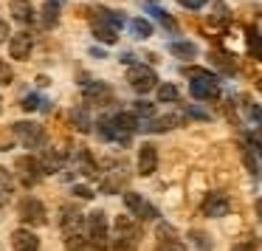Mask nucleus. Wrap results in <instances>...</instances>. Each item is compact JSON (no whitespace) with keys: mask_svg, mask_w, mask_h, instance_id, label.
I'll use <instances>...</instances> for the list:
<instances>
[{"mask_svg":"<svg viewBox=\"0 0 262 251\" xmlns=\"http://www.w3.org/2000/svg\"><path fill=\"white\" fill-rule=\"evenodd\" d=\"M138 240H141V228H138L130 217H116L110 245H113L116 251H136Z\"/></svg>","mask_w":262,"mask_h":251,"instance_id":"obj_1","label":"nucleus"},{"mask_svg":"<svg viewBox=\"0 0 262 251\" xmlns=\"http://www.w3.org/2000/svg\"><path fill=\"white\" fill-rule=\"evenodd\" d=\"M85 228H88V240L93 243V248L102 251L110 245V234H107V217H104L102 209H96L93 215H88L85 220Z\"/></svg>","mask_w":262,"mask_h":251,"instance_id":"obj_2","label":"nucleus"},{"mask_svg":"<svg viewBox=\"0 0 262 251\" xmlns=\"http://www.w3.org/2000/svg\"><path fill=\"white\" fill-rule=\"evenodd\" d=\"M127 82H130V88L136 93H149L155 85H158V76H155V71L149 68V65H130V71H127Z\"/></svg>","mask_w":262,"mask_h":251,"instance_id":"obj_3","label":"nucleus"},{"mask_svg":"<svg viewBox=\"0 0 262 251\" xmlns=\"http://www.w3.org/2000/svg\"><path fill=\"white\" fill-rule=\"evenodd\" d=\"M12 127H14V136L20 138L23 147L34 150V147H42V144H46V130H42L40 124H34V121H17V124H12Z\"/></svg>","mask_w":262,"mask_h":251,"instance_id":"obj_4","label":"nucleus"},{"mask_svg":"<svg viewBox=\"0 0 262 251\" xmlns=\"http://www.w3.org/2000/svg\"><path fill=\"white\" fill-rule=\"evenodd\" d=\"M82 99H85V108L91 104V108H104V104H110V99H113V91H110V85H104V82H91V85L82 91Z\"/></svg>","mask_w":262,"mask_h":251,"instance_id":"obj_5","label":"nucleus"},{"mask_svg":"<svg viewBox=\"0 0 262 251\" xmlns=\"http://www.w3.org/2000/svg\"><path fill=\"white\" fill-rule=\"evenodd\" d=\"M17 175H20V181L26 183V186H34L37 181L42 178V166H40V161L37 158H31V155H23V158H17Z\"/></svg>","mask_w":262,"mask_h":251,"instance_id":"obj_6","label":"nucleus"},{"mask_svg":"<svg viewBox=\"0 0 262 251\" xmlns=\"http://www.w3.org/2000/svg\"><path fill=\"white\" fill-rule=\"evenodd\" d=\"M20 220L29 223V226H42L46 223V206L37 198H26L20 203Z\"/></svg>","mask_w":262,"mask_h":251,"instance_id":"obj_7","label":"nucleus"},{"mask_svg":"<svg viewBox=\"0 0 262 251\" xmlns=\"http://www.w3.org/2000/svg\"><path fill=\"white\" fill-rule=\"evenodd\" d=\"M124 203H127V209H130L136 217H141V220H155V217H158V209L149 206L138 192H127L124 195Z\"/></svg>","mask_w":262,"mask_h":251,"instance_id":"obj_8","label":"nucleus"},{"mask_svg":"<svg viewBox=\"0 0 262 251\" xmlns=\"http://www.w3.org/2000/svg\"><path fill=\"white\" fill-rule=\"evenodd\" d=\"M228 209H231V203H228V198L223 192H209L203 200V215L206 217H226Z\"/></svg>","mask_w":262,"mask_h":251,"instance_id":"obj_9","label":"nucleus"},{"mask_svg":"<svg viewBox=\"0 0 262 251\" xmlns=\"http://www.w3.org/2000/svg\"><path fill=\"white\" fill-rule=\"evenodd\" d=\"M155 166H158V150H155V144H141V150H138V175H152Z\"/></svg>","mask_w":262,"mask_h":251,"instance_id":"obj_10","label":"nucleus"},{"mask_svg":"<svg viewBox=\"0 0 262 251\" xmlns=\"http://www.w3.org/2000/svg\"><path fill=\"white\" fill-rule=\"evenodd\" d=\"M31 48H34V37L26 34V31L14 34L12 43H9V54H12V59H29Z\"/></svg>","mask_w":262,"mask_h":251,"instance_id":"obj_11","label":"nucleus"},{"mask_svg":"<svg viewBox=\"0 0 262 251\" xmlns=\"http://www.w3.org/2000/svg\"><path fill=\"white\" fill-rule=\"evenodd\" d=\"M189 91H192V96L200 99V102H209V99H217V96H220L217 79H192Z\"/></svg>","mask_w":262,"mask_h":251,"instance_id":"obj_12","label":"nucleus"},{"mask_svg":"<svg viewBox=\"0 0 262 251\" xmlns=\"http://www.w3.org/2000/svg\"><path fill=\"white\" fill-rule=\"evenodd\" d=\"M12 245H14V251H40V240L29 228H17L12 234Z\"/></svg>","mask_w":262,"mask_h":251,"instance_id":"obj_13","label":"nucleus"},{"mask_svg":"<svg viewBox=\"0 0 262 251\" xmlns=\"http://www.w3.org/2000/svg\"><path fill=\"white\" fill-rule=\"evenodd\" d=\"M155 251H186V245L175 237L169 226H158V248Z\"/></svg>","mask_w":262,"mask_h":251,"instance_id":"obj_14","label":"nucleus"},{"mask_svg":"<svg viewBox=\"0 0 262 251\" xmlns=\"http://www.w3.org/2000/svg\"><path fill=\"white\" fill-rule=\"evenodd\" d=\"M9 12H12V17L23 26L34 23V9H31L29 0H9Z\"/></svg>","mask_w":262,"mask_h":251,"instance_id":"obj_15","label":"nucleus"},{"mask_svg":"<svg viewBox=\"0 0 262 251\" xmlns=\"http://www.w3.org/2000/svg\"><path fill=\"white\" fill-rule=\"evenodd\" d=\"M14 198V178L6 166H0V212L6 209Z\"/></svg>","mask_w":262,"mask_h":251,"instance_id":"obj_16","label":"nucleus"},{"mask_svg":"<svg viewBox=\"0 0 262 251\" xmlns=\"http://www.w3.org/2000/svg\"><path fill=\"white\" fill-rule=\"evenodd\" d=\"M181 116H164V119H152L149 124H141V130H149V133H166V130H172V127H178L181 124Z\"/></svg>","mask_w":262,"mask_h":251,"instance_id":"obj_17","label":"nucleus"},{"mask_svg":"<svg viewBox=\"0 0 262 251\" xmlns=\"http://www.w3.org/2000/svg\"><path fill=\"white\" fill-rule=\"evenodd\" d=\"M93 37H96L99 43H107V46H113V43L119 40V31H116L113 26L102 23V20H93Z\"/></svg>","mask_w":262,"mask_h":251,"instance_id":"obj_18","label":"nucleus"},{"mask_svg":"<svg viewBox=\"0 0 262 251\" xmlns=\"http://www.w3.org/2000/svg\"><path fill=\"white\" fill-rule=\"evenodd\" d=\"M57 23H59V3H57V0H46L40 26H42V29H54Z\"/></svg>","mask_w":262,"mask_h":251,"instance_id":"obj_19","label":"nucleus"},{"mask_svg":"<svg viewBox=\"0 0 262 251\" xmlns=\"http://www.w3.org/2000/svg\"><path fill=\"white\" fill-rule=\"evenodd\" d=\"M65 158H68V153H57V150H48V153H46V158L40 161L42 172H57L59 166L65 164Z\"/></svg>","mask_w":262,"mask_h":251,"instance_id":"obj_20","label":"nucleus"},{"mask_svg":"<svg viewBox=\"0 0 262 251\" xmlns=\"http://www.w3.org/2000/svg\"><path fill=\"white\" fill-rule=\"evenodd\" d=\"M65 245H68V251H96L91 240H88L85 234H79V232L65 234Z\"/></svg>","mask_w":262,"mask_h":251,"instance_id":"obj_21","label":"nucleus"},{"mask_svg":"<svg viewBox=\"0 0 262 251\" xmlns=\"http://www.w3.org/2000/svg\"><path fill=\"white\" fill-rule=\"evenodd\" d=\"M68 119H71V124H74L76 130H82V133L91 130V116H88V108H74L68 113Z\"/></svg>","mask_w":262,"mask_h":251,"instance_id":"obj_22","label":"nucleus"},{"mask_svg":"<svg viewBox=\"0 0 262 251\" xmlns=\"http://www.w3.org/2000/svg\"><path fill=\"white\" fill-rule=\"evenodd\" d=\"M169 51L175 54V57H181V59L198 57V46H194V43H169Z\"/></svg>","mask_w":262,"mask_h":251,"instance_id":"obj_23","label":"nucleus"},{"mask_svg":"<svg viewBox=\"0 0 262 251\" xmlns=\"http://www.w3.org/2000/svg\"><path fill=\"white\" fill-rule=\"evenodd\" d=\"M130 34H133V37H138V40H147V37L152 34V26H149L147 20L136 17V20H130Z\"/></svg>","mask_w":262,"mask_h":251,"instance_id":"obj_24","label":"nucleus"},{"mask_svg":"<svg viewBox=\"0 0 262 251\" xmlns=\"http://www.w3.org/2000/svg\"><path fill=\"white\" fill-rule=\"evenodd\" d=\"M178 99H181V91H178L172 82L158 85V102H178Z\"/></svg>","mask_w":262,"mask_h":251,"instance_id":"obj_25","label":"nucleus"},{"mask_svg":"<svg viewBox=\"0 0 262 251\" xmlns=\"http://www.w3.org/2000/svg\"><path fill=\"white\" fill-rule=\"evenodd\" d=\"M99 17L96 20H102V23H107V26H113V29L116 31H119L121 29V26H124V17H121V14L119 12H107V9H99Z\"/></svg>","mask_w":262,"mask_h":251,"instance_id":"obj_26","label":"nucleus"},{"mask_svg":"<svg viewBox=\"0 0 262 251\" xmlns=\"http://www.w3.org/2000/svg\"><path fill=\"white\" fill-rule=\"evenodd\" d=\"M149 14H152V17L158 20V23L164 26V29H169V31H178V23H175V20H172L166 12H164V9H155V6H149Z\"/></svg>","mask_w":262,"mask_h":251,"instance_id":"obj_27","label":"nucleus"},{"mask_svg":"<svg viewBox=\"0 0 262 251\" xmlns=\"http://www.w3.org/2000/svg\"><path fill=\"white\" fill-rule=\"evenodd\" d=\"M243 110H245V116H248V119L254 121L256 127H262V108H259V104H254V102H245V104H243Z\"/></svg>","mask_w":262,"mask_h":251,"instance_id":"obj_28","label":"nucleus"},{"mask_svg":"<svg viewBox=\"0 0 262 251\" xmlns=\"http://www.w3.org/2000/svg\"><path fill=\"white\" fill-rule=\"evenodd\" d=\"M79 172L82 175H96V164H93V158L88 153L79 155Z\"/></svg>","mask_w":262,"mask_h":251,"instance_id":"obj_29","label":"nucleus"},{"mask_svg":"<svg viewBox=\"0 0 262 251\" xmlns=\"http://www.w3.org/2000/svg\"><path fill=\"white\" fill-rule=\"evenodd\" d=\"M183 74H186L189 79H217V76L206 68H183Z\"/></svg>","mask_w":262,"mask_h":251,"instance_id":"obj_30","label":"nucleus"},{"mask_svg":"<svg viewBox=\"0 0 262 251\" xmlns=\"http://www.w3.org/2000/svg\"><path fill=\"white\" fill-rule=\"evenodd\" d=\"M20 108H23V110H29V113H31V110H37V108H46V102H42L40 96H26Z\"/></svg>","mask_w":262,"mask_h":251,"instance_id":"obj_31","label":"nucleus"},{"mask_svg":"<svg viewBox=\"0 0 262 251\" xmlns=\"http://www.w3.org/2000/svg\"><path fill=\"white\" fill-rule=\"evenodd\" d=\"M192 240H194V245H198L200 251H211V243H209V237H206L203 232H192Z\"/></svg>","mask_w":262,"mask_h":251,"instance_id":"obj_32","label":"nucleus"},{"mask_svg":"<svg viewBox=\"0 0 262 251\" xmlns=\"http://www.w3.org/2000/svg\"><path fill=\"white\" fill-rule=\"evenodd\" d=\"M12 79H14V74H12V68H9V62L0 59V85H9Z\"/></svg>","mask_w":262,"mask_h":251,"instance_id":"obj_33","label":"nucleus"},{"mask_svg":"<svg viewBox=\"0 0 262 251\" xmlns=\"http://www.w3.org/2000/svg\"><path fill=\"white\" fill-rule=\"evenodd\" d=\"M133 110H136V116H152L155 113V108L149 102H136V104H133Z\"/></svg>","mask_w":262,"mask_h":251,"instance_id":"obj_34","label":"nucleus"},{"mask_svg":"<svg viewBox=\"0 0 262 251\" xmlns=\"http://www.w3.org/2000/svg\"><path fill=\"white\" fill-rule=\"evenodd\" d=\"M71 192L76 195V198H85V200H91L93 198V192H91V186H79V183H76L74 189H71Z\"/></svg>","mask_w":262,"mask_h":251,"instance_id":"obj_35","label":"nucleus"},{"mask_svg":"<svg viewBox=\"0 0 262 251\" xmlns=\"http://www.w3.org/2000/svg\"><path fill=\"white\" fill-rule=\"evenodd\" d=\"M248 46L254 48V51H259V34H256L254 29H248Z\"/></svg>","mask_w":262,"mask_h":251,"instance_id":"obj_36","label":"nucleus"},{"mask_svg":"<svg viewBox=\"0 0 262 251\" xmlns=\"http://www.w3.org/2000/svg\"><path fill=\"white\" fill-rule=\"evenodd\" d=\"M178 3H181V6H186V9H200L206 0H178Z\"/></svg>","mask_w":262,"mask_h":251,"instance_id":"obj_37","label":"nucleus"},{"mask_svg":"<svg viewBox=\"0 0 262 251\" xmlns=\"http://www.w3.org/2000/svg\"><path fill=\"white\" fill-rule=\"evenodd\" d=\"M254 248H256V243H254V240H248V243H239V245H234L231 251H254Z\"/></svg>","mask_w":262,"mask_h":251,"instance_id":"obj_38","label":"nucleus"},{"mask_svg":"<svg viewBox=\"0 0 262 251\" xmlns=\"http://www.w3.org/2000/svg\"><path fill=\"white\" fill-rule=\"evenodd\" d=\"M3 40H9V26L0 20V43H3Z\"/></svg>","mask_w":262,"mask_h":251,"instance_id":"obj_39","label":"nucleus"},{"mask_svg":"<svg viewBox=\"0 0 262 251\" xmlns=\"http://www.w3.org/2000/svg\"><path fill=\"white\" fill-rule=\"evenodd\" d=\"M121 62H127V65H136V57H133V54H121Z\"/></svg>","mask_w":262,"mask_h":251,"instance_id":"obj_40","label":"nucleus"},{"mask_svg":"<svg viewBox=\"0 0 262 251\" xmlns=\"http://www.w3.org/2000/svg\"><path fill=\"white\" fill-rule=\"evenodd\" d=\"M192 116H198V119H209V113H203V110H194V108H192Z\"/></svg>","mask_w":262,"mask_h":251,"instance_id":"obj_41","label":"nucleus"},{"mask_svg":"<svg viewBox=\"0 0 262 251\" xmlns=\"http://www.w3.org/2000/svg\"><path fill=\"white\" fill-rule=\"evenodd\" d=\"M256 212H259V220H262V198L256 200Z\"/></svg>","mask_w":262,"mask_h":251,"instance_id":"obj_42","label":"nucleus"},{"mask_svg":"<svg viewBox=\"0 0 262 251\" xmlns=\"http://www.w3.org/2000/svg\"><path fill=\"white\" fill-rule=\"evenodd\" d=\"M0 113H3V99H0Z\"/></svg>","mask_w":262,"mask_h":251,"instance_id":"obj_43","label":"nucleus"},{"mask_svg":"<svg viewBox=\"0 0 262 251\" xmlns=\"http://www.w3.org/2000/svg\"><path fill=\"white\" fill-rule=\"evenodd\" d=\"M259 88H262V82H259Z\"/></svg>","mask_w":262,"mask_h":251,"instance_id":"obj_44","label":"nucleus"}]
</instances>
